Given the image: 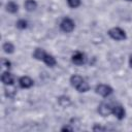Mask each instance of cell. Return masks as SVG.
Listing matches in <instances>:
<instances>
[{
    "label": "cell",
    "mask_w": 132,
    "mask_h": 132,
    "mask_svg": "<svg viewBox=\"0 0 132 132\" xmlns=\"http://www.w3.org/2000/svg\"><path fill=\"white\" fill-rule=\"evenodd\" d=\"M70 84L74 89H76L80 93L88 92L90 89V86L85 80V78H82L80 75H77V74H74L70 77Z\"/></svg>",
    "instance_id": "1"
},
{
    "label": "cell",
    "mask_w": 132,
    "mask_h": 132,
    "mask_svg": "<svg viewBox=\"0 0 132 132\" xmlns=\"http://www.w3.org/2000/svg\"><path fill=\"white\" fill-rule=\"evenodd\" d=\"M108 35H109L110 38H112L113 40H118V41L124 40L127 37L126 36V32L123 29L119 28V27H114V28L109 29L108 30Z\"/></svg>",
    "instance_id": "2"
},
{
    "label": "cell",
    "mask_w": 132,
    "mask_h": 132,
    "mask_svg": "<svg viewBox=\"0 0 132 132\" xmlns=\"http://www.w3.org/2000/svg\"><path fill=\"white\" fill-rule=\"evenodd\" d=\"M74 27H75L74 22H73L70 18H68V16L64 18V19L61 21V23H60V29H61L63 32H65V33H70V32H72V31L74 30Z\"/></svg>",
    "instance_id": "3"
},
{
    "label": "cell",
    "mask_w": 132,
    "mask_h": 132,
    "mask_svg": "<svg viewBox=\"0 0 132 132\" xmlns=\"http://www.w3.org/2000/svg\"><path fill=\"white\" fill-rule=\"evenodd\" d=\"M95 91H96V93H97L98 95H100V96H102V97H108V96L111 95L112 92H113V90H112V88H111L110 86L104 85V84L98 85V86L96 87Z\"/></svg>",
    "instance_id": "4"
},
{
    "label": "cell",
    "mask_w": 132,
    "mask_h": 132,
    "mask_svg": "<svg viewBox=\"0 0 132 132\" xmlns=\"http://www.w3.org/2000/svg\"><path fill=\"white\" fill-rule=\"evenodd\" d=\"M71 61H72L73 64L79 66V65H82V64L86 63L87 58H86V55H85L84 53H81V52H76V53H74V54L72 55Z\"/></svg>",
    "instance_id": "5"
},
{
    "label": "cell",
    "mask_w": 132,
    "mask_h": 132,
    "mask_svg": "<svg viewBox=\"0 0 132 132\" xmlns=\"http://www.w3.org/2000/svg\"><path fill=\"white\" fill-rule=\"evenodd\" d=\"M98 112L102 117H108L110 113H112V107L109 104H107L105 102H102L98 106Z\"/></svg>",
    "instance_id": "6"
},
{
    "label": "cell",
    "mask_w": 132,
    "mask_h": 132,
    "mask_svg": "<svg viewBox=\"0 0 132 132\" xmlns=\"http://www.w3.org/2000/svg\"><path fill=\"white\" fill-rule=\"evenodd\" d=\"M1 81L5 85V86H9V85H13L14 82V76L8 72V71H4L1 75Z\"/></svg>",
    "instance_id": "7"
},
{
    "label": "cell",
    "mask_w": 132,
    "mask_h": 132,
    "mask_svg": "<svg viewBox=\"0 0 132 132\" xmlns=\"http://www.w3.org/2000/svg\"><path fill=\"white\" fill-rule=\"evenodd\" d=\"M33 84H34L33 79L31 77H29V76H22L19 79V85L23 89H29V88H31L33 86Z\"/></svg>",
    "instance_id": "8"
},
{
    "label": "cell",
    "mask_w": 132,
    "mask_h": 132,
    "mask_svg": "<svg viewBox=\"0 0 132 132\" xmlns=\"http://www.w3.org/2000/svg\"><path fill=\"white\" fill-rule=\"evenodd\" d=\"M112 113H113L114 117H116L117 119H119V120H123V119L125 118V116H126V111H125L124 107L121 106V105H116V106H113V107H112Z\"/></svg>",
    "instance_id": "9"
},
{
    "label": "cell",
    "mask_w": 132,
    "mask_h": 132,
    "mask_svg": "<svg viewBox=\"0 0 132 132\" xmlns=\"http://www.w3.org/2000/svg\"><path fill=\"white\" fill-rule=\"evenodd\" d=\"M24 6L27 11H33L37 7V2L35 0H26L24 3Z\"/></svg>",
    "instance_id": "10"
},
{
    "label": "cell",
    "mask_w": 132,
    "mask_h": 132,
    "mask_svg": "<svg viewBox=\"0 0 132 132\" xmlns=\"http://www.w3.org/2000/svg\"><path fill=\"white\" fill-rule=\"evenodd\" d=\"M45 55H46V53L44 52V50L39 48V47L36 48V50L34 51V53H33V57H34L36 60H39V61H43Z\"/></svg>",
    "instance_id": "11"
},
{
    "label": "cell",
    "mask_w": 132,
    "mask_h": 132,
    "mask_svg": "<svg viewBox=\"0 0 132 132\" xmlns=\"http://www.w3.org/2000/svg\"><path fill=\"white\" fill-rule=\"evenodd\" d=\"M58 103L62 106V107H68L71 104V100L69 97L67 96H60L58 98Z\"/></svg>",
    "instance_id": "12"
},
{
    "label": "cell",
    "mask_w": 132,
    "mask_h": 132,
    "mask_svg": "<svg viewBox=\"0 0 132 132\" xmlns=\"http://www.w3.org/2000/svg\"><path fill=\"white\" fill-rule=\"evenodd\" d=\"M43 62H44L48 67H54V66L57 64L56 59H55L52 55H48V54L45 55V57H44V59H43Z\"/></svg>",
    "instance_id": "13"
},
{
    "label": "cell",
    "mask_w": 132,
    "mask_h": 132,
    "mask_svg": "<svg viewBox=\"0 0 132 132\" xmlns=\"http://www.w3.org/2000/svg\"><path fill=\"white\" fill-rule=\"evenodd\" d=\"M6 10L8 12H10V13H15L19 10V5L13 1H9L6 4Z\"/></svg>",
    "instance_id": "14"
},
{
    "label": "cell",
    "mask_w": 132,
    "mask_h": 132,
    "mask_svg": "<svg viewBox=\"0 0 132 132\" xmlns=\"http://www.w3.org/2000/svg\"><path fill=\"white\" fill-rule=\"evenodd\" d=\"M4 93H5V96L8 97V98H13L16 94V89L12 87V85H9L8 88H5L4 90Z\"/></svg>",
    "instance_id": "15"
},
{
    "label": "cell",
    "mask_w": 132,
    "mask_h": 132,
    "mask_svg": "<svg viewBox=\"0 0 132 132\" xmlns=\"http://www.w3.org/2000/svg\"><path fill=\"white\" fill-rule=\"evenodd\" d=\"M2 48H3L4 53H6V54H12L14 52V45L11 42H8V41L3 43Z\"/></svg>",
    "instance_id": "16"
},
{
    "label": "cell",
    "mask_w": 132,
    "mask_h": 132,
    "mask_svg": "<svg viewBox=\"0 0 132 132\" xmlns=\"http://www.w3.org/2000/svg\"><path fill=\"white\" fill-rule=\"evenodd\" d=\"M27 27H28V22H27L26 20L21 19V20H19V21L16 22V28H19V29H21V30H24V29H26Z\"/></svg>",
    "instance_id": "17"
},
{
    "label": "cell",
    "mask_w": 132,
    "mask_h": 132,
    "mask_svg": "<svg viewBox=\"0 0 132 132\" xmlns=\"http://www.w3.org/2000/svg\"><path fill=\"white\" fill-rule=\"evenodd\" d=\"M81 1L80 0H67V4L69 5V7L71 8H76L80 5Z\"/></svg>",
    "instance_id": "18"
},
{
    "label": "cell",
    "mask_w": 132,
    "mask_h": 132,
    "mask_svg": "<svg viewBox=\"0 0 132 132\" xmlns=\"http://www.w3.org/2000/svg\"><path fill=\"white\" fill-rule=\"evenodd\" d=\"M1 62H2V66L5 67V68H10V67H11V63H10L9 60H7V59H2Z\"/></svg>",
    "instance_id": "19"
},
{
    "label": "cell",
    "mask_w": 132,
    "mask_h": 132,
    "mask_svg": "<svg viewBox=\"0 0 132 132\" xmlns=\"http://www.w3.org/2000/svg\"><path fill=\"white\" fill-rule=\"evenodd\" d=\"M105 130H106V128H105V127H102V126L97 125V124L93 127V131H105Z\"/></svg>",
    "instance_id": "20"
},
{
    "label": "cell",
    "mask_w": 132,
    "mask_h": 132,
    "mask_svg": "<svg viewBox=\"0 0 132 132\" xmlns=\"http://www.w3.org/2000/svg\"><path fill=\"white\" fill-rule=\"evenodd\" d=\"M61 131H73V128L67 125V126H64V127L61 129Z\"/></svg>",
    "instance_id": "21"
},
{
    "label": "cell",
    "mask_w": 132,
    "mask_h": 132,
    "mask_svg": "<svg viewBox=\"0 0 132 132\" xmlns=\"http://www.w3.org/2000/svg\"><path fill=\"white\" fill-rule=\"evenodd\" d=\"M129 65L132 68V55H130V58H129Z\"/></svg>",
    "instance_id": "22"
},
{
    "label": "cell",
    "mask_w": 132,
    "mask_h": 132,
    "mask_svg": "<svg viewBox=\"0 0 132 132\" xmlns=\"http://www.w3.org/2000/svg\"><path fill=\"white\" fill-rule=\"evenodd\" d=\"M126 1H128V2H132V0H126Z\"/></svg>",
    "instance_id": "23"
}]
</instances>
